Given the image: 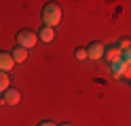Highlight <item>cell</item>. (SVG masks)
I'll return each instance as SVG.
<instances>
[{
	"instance_id": "obj_1",
	"label": "cell",
	"mask_w": 131,
	"mask_h": 126,
	"mask_svg": "<svg viewBox=\"0 0 131 126\" xmlns=\"http://www.w3.org/2000/svg\"><path fill=\"white\" fill-rule=\"evenodd\" d=\"M42 21H45L47 27H55V25L61 21V6L57 2L45 4V8H42Z\"/></svg>"
},
{
	"instance_id": "obj_2",
	"label": "cell",
	"mask_w": 131,
	"mask_h": 126,
	"mask_svg": "<svg viewBox=\"0 0 131 126\" xmlns=\"http://www.w3.org/2000/svg\"><path fill=\"white\" fill-rule=\"evenodd\" d=\"M38 42V36L32 30H21L19 34H17V46H21V48H32Z\"/></svg>"
},
{
	"instance_id": "obj_3",
	"label": "cell",
	"mask_w": 131,
	"mask_h": 126,
	"mask_svg": "<svg viewBox=\"0 0 131 126\" xmlns=\"http://www.w3.org/2000/svg\"><path fill=\"white\" fill-rule=\"evenodd\" d=\"M104 59H106L108 63L121 61V59H123V53H121V48H118L116 44H110V46H106V50H104Z\"/></svg>"
},
{
	"instance_id": "obj_4",
	"label": "cell",
	"mask_w": 131,
	"mask_h": 126,
	"mask_svg": "<svg viewBox=\"0 0 131 126\" xmlns=\"http://www.w3.org/2000/svg\"><path fill=\"white\" fill-rule=\"evenodd\" d=\"M104 50H106L104 44H100V42H91V44H89V48H87V57L97 61V59L104 57Z\"/></svg>"
},
{
	"instance_id": "obj_5",
	"label": "cell",
	"mask_w": 131,
	"mask_h": 126,
	"mask_svg": "<svg viewBox=\"0 0 131 126\" xmlns=\"http://www.w3.org/2000/svg\"><path fill=\"white\" fill-rule=\"evenodd\" d=\"M21 101V95H19V90L17 88H9V90H4V95H2V103L6 105H17Z\"/></svg>"
},
{
	"instance_id": "obj_6",
	"label": "cell",
	"mask_w": 131,
	"mask_h": 126,
	"mask_svg": "<svg viewBox=\"0 0 131 126\" xmlns=\"http://www.w3.org/2000/svg\"><path fill=\"white\" fill-rule=\"evenodd\" d=\"M13 67H15V61H13L11 53H2L0 50V72H11Z\"/></svg>"
},
{
	"instance_id": "obj_7",
	"label": "cell",
	"mask_w": 131,
	"mask_h": 126,
	"mask_svg": "<svg viewBox=\"0 0 131 126\" xmlns=\"http://www.w3.org/2000/svg\"><path fill=\"white\" fill-rule=\"evenodd\" d=\"M38 40H42V42H53L55 40V30L53 27H47V25H42V27L38 30Z\"/></svg>"
},
{
	"instance_id": "obj_8",
	"label": "cell",
	"mask_w": 131,
	"mask_h": 126,
	"mask_svg": "<svg viewBox=\"0 0 131 126\" xmlns=\"http://www.w3.org/2000/svg\"><path fill=\"white\" fill-rule=\"evenodd\" d=\"M11 57H13V61L15 63H23L28 59V50L26 48H21V46H15L13 50H11Z\"/></svg>"
},
{
	"instance_id": "obj_9",
	"label": "cell",
	"mask_w": 131,
	"mask_h": 126,
	"mask_svg": "<svg viewBox=\"0 0 131 126\" xmlns=\"http://www.w3.org/2000/svg\"><path fill=\"white\" fill-rule=\"evenodd\" d=\"M112 65V76L114 78H123V69H125V61H114V63H110Z\"/></svg>"
},
{
	"instance_id": "obj_10",
	"label": "cell",
	"mask_w": 131,
	"mask_h": 126,
	"mask_svg": "<svg viewBox=\"0 0 131 126\" xmlns=\"http://www.w3.org/2000/svg\"><path fill=\"white\" fill-rule=\"evenodd\" d=\"M9 86H11V78H9V74H6V72H0V92L9 90Z\"/></svg>"
},
{
	"instance_id": "obj_11",
	"label": "cell",
	"mask_w": 131,
	"mask_h": 126,
	"mask_svg": "<svg viewBox=\"0 0 131 126\" xmlns=\"http://www.w3.org/2000/svg\"><path fill=\"white\" fill-rule=\"evenodd\" d=\"M116 46L121 48V53H125V50H129V48H131V40H129V38H121Z\"/></svg>"
},
{
	"instance_id": "obj_12",
	"label": "cell",
	"mask_w": 131,
	"mask_h": 126,
	"mask_svg": "<svg viewBox=\"0 0 131 126\" xmlns=\"http://www.w3.org/2000/svg\"><path fill=\"white\" fill-rule=\"evenodd\" d=\"M74 57L78 59V61H85V59H89V57H87V48H76V50H74Z\"/></svg>"
},
{
	"instance_id": "obj_13",
	"label": "cell",
	"mask_w": 131,
	"mask_h": 126,
	"mask_svg": "<svg viewBox=\"0 0 131 126\" xmlns=\"http://www.w3.org/2000/svg\"><path fill=\"white\" fill-rule=\"evenodd\" d=\"M123 78L131 82V63H125V69H123Z\"/></svg>"
},
{
	"instance_id": "obj_14",
	"label": "cell",
	"mask_w": 131,
	"mask_h": 126,
	"mask_svg": "<svg viewBox=\"0 0 131 126\" xmlns=\"http://www.w3.org/2000/svg\"><path fill=\"white\" fill-rule=\"evenodd\" d=\"M123 61H125V63H131V48L123 53Z\"/></svg>"
},
{
	"instance_id": "obj_15",
	"label": "cell",
	"mask_w": 131,
	"mask_h": 126,
	"mask_svg": "<svg viewBox=\"0 0 131 126\" xmlns=\"http://www.w3.org/2000/svg\"><path fill=\"white\" fill-rule=\"evenodd\" d=\"M38 126H55V124H53V122H49V120H45V122H40Z\"/></svg>"
},
{
	"instance_id": "obj_16",
	"label": "cell",
	"mask_w": 131,
	"mask_h": 126,
	"mask_svg": "<svg viewBox=\"0 0 131 126\" xmlns=\"http://www.w3.org/2000/svg\"><path fill=\"white\" fill-rule=\"evenodd\" d=\"M61 126H72V124H68V122H63V124H61Z\"/></svg>"
},
{
	"instance_id": "obj_17",
	"label": "cell",
	"mask_w": 131,
	"mask_h": 126,
	"mask_svg": "<svg viewBox=\"0 0 131 126\" xmlns=\"http://www.w3.org/2000/svg\"><path fill=\"white\" fill-rule=\"evenodd\" d=\"M0 103H2V97H0Z\"/></svg>"
}]
</instances>
